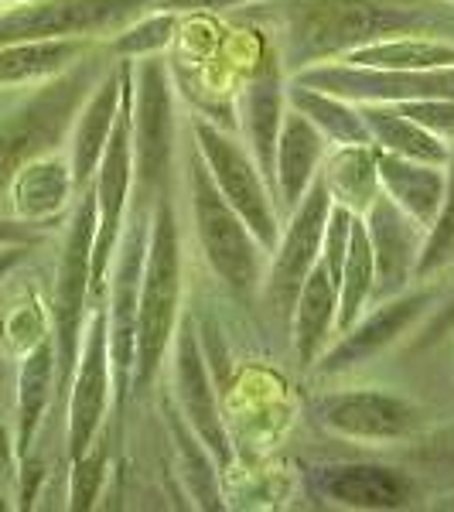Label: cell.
<instances>
[{
	"label": "cell",
	"mask_w": 454,
	"mask_h": 512,
	"mask_svg": "<svg viewBox=\"0 0 454 512\" xmlns=\"http://www.w3.org/2000/svg\"><path fill=\"white\" fill-rule=\"evenodd\" d=\"M171 396L181 420L198 434V441L209 448L219 468L233 461V441L222 424L216 386H212L209 362H205L202 338L192 318H178L175 338H171Z\"/></svg>",
	"instance_id": "5bb4252c"
},
{
	"label": "cell",
	"mask_w": 454,
	"mask_h": 512,
	"mask_svg": "<svg viewBox=\"0 0 454 512\" xmlns=\"http://www.w3.org/2000/svg\"><path fill=\"white\" fill-rule=\"evenodd\" d=\"M113 400V366H110V325H106V304H93L82 328V345L65 393V454L79 458L89 444L103 434L106 414Z\"/></svg>",
	"instance_id": "30bf717a"
},
{
	"label": "cell",
	"mask_w": 454,
	"mask_h": 512,
	"mask_svg": "<svg viewBox=\"0 0 454 512\" xmlns=\"http://www.w3.org/2000/svg\"><path fill=\"white\" fill-rule=\"evenodd\" d=\"M454 263V151L448 161V188H444V202L437 209V216L431 222L424 236V250L417 260V277L414 280H431L434 274H441L444 267Z\"/></svg>",
	"instance_id": "d6a6232c"
},
{
	"label": "cell",
	"mask_w": 454,
	"mask_h": 512,
	"mask_svg": "<svg viewBox=\"0 0 454 512\" xmlns=\"http://www.w3.org/2000/svg\"><path fill=\"white\" fill-rule=\"evenodd\" d=\"M332 192H328L325 178L311 181V188L304 192L301 202L287 212V222L280 226V239L270 253V270L267 284H263V297L277 311L280 318H291L294 297L301 291L304 277L315 270L321 260V236H325V222L332 212Z\"/></svg>",
	"instance_id": "8fae6325"
},
{
	"label": "cell",
	"mask_w": 454,
	"mask_h": 512,
	"mask_svg": "<svg viewBox=\"0 0 454 512\" xmlns=\"http://www.w3.org/2000/svg\"><path fill=\"white\" fill-rule=\"evenodd\" d=\"M178 28V14L171 11H147L134 18L130 24H123L117 35L110 38V52L117 59H147V55H158L171 45Z\"/></svg>",
	"instance_id": "1f68e13d"
},
{
	"label": "cell",
	"mask_w": 454,
	"mask_h": 512,
	"mask_svg": "<svg viewBox=\"0 0 454 512\" xmlns=\"http://www.w3.org/2000/svg\"><path fill=\"white\" fill-rule=\"evenodd\" d=\"M31 253V243H0V280L11 274L14 267H21Z\"/></svg>",
	"instance_id": "60d3db41"
},
{
	"label": "cell",
	"mask_w": 454,
	"mask_h": 512,
	"mask_svg": "<svg viewBox=\"0 0 454 512\" xmlns=\"http://www.w3.org/2000/svg\"><path fill=\"white\" fill-rule=\"evenodd\" d=\"M366 233L373 243V263H376V287H373V301H386V297L403 294L417 277V260L424 250V236L427 229L420 226L393 202L390 195L379 192L373 198L366 212Z\"/></svg>",
	"instance_id": "e0dca14e"
},
{
	"label": "cell",
	"mask_w": 454,
	"mask_h": 512,
	"mask_svg": "<svg viewBox=\"0 0 454 512\" xmlns=\"http://www.w3.org/2000/svg\"><path fill=\"white\" fill-rule=\"evenodd\" d=\"M376 287V263H373V243L366 233V219L356 216L352 222L349 253H345V267L338 277V315H335V335L349 332L356 318L369 308Z\"/></svg>",
	"instance_id": "f546056e"
},
{
	"label": "cell",
	"mask_w": 454,
	"mask_h": 512,
	"mask_svg": "<svg viewBox=\"0 0 454 512\" xmlns=\"http://www.w3.org/2000/svg\"><path fill=\"white\" fill-rule=\"evenodd\" d=\"M130 137H134V195L137 202L158 205L175 158V99H171L168 69L158 55L134 62Z\"/></svg>",
	"instance_id": "ba28073f"
},
{
	"label": "cell",
	"mask_w": 454,
	"mask_h": 512,
	"mask_svg": "<svg viewBox=\"0 0 454 512\" xmlns=\"http://www.w3.org/2000/svg\"><path fill=\"white\" fill-rule=\"evenodd\" d=\"M260 7L277 28L291 76L393 35L454 31V4L444 0H260Z\"/></svg>",
	"instance_id": "6da1fadb"
},
{
	"label": "cell",
	"mask_w": 454,
	"mask_h": 512,
	"mask_svg": "<svg viewBox=\"0 0 454 512\" xmlns=\"http://www.w3.org/2000/svg\"><path fill=\"white\" fill-rule=\"evenodd\" d=\"M325 178L328 192L338 205L352 209L356 216L373 205L379 195V171H376V144H349L335 147L332 154H325Z\"/></svg>",
	"instance_id": "f1b7e54d"
},
{
	"label": "cell",
	"mask_w": 454,
	"mask_h": 512,
	"mask_svg": "<svg viewBox=\"0 0 454 512\" xmlns=\"http://www.w3.org/2000/svg\"><path fill=\"white\" fill-rule=\"evenodd\" d=\"M14 458H18V448H14L11 434H7V427L0 424V499H4L7 485L18 482V465H14Z\"/></svg>",
	"instance_id": "ab89813d"
},
{
	"label": "cell",
	"mask_w": 454,
	"mask_h": 512,
	"mask_svg": "<svg viewBox=\"0 0 454 512\" xmlns=\"http://www.w3.org/2000/svg\"><path fill=\"white\" fill-rule=\"evenodd\" d=\"M441 297H444L441 287L431 284V287H417V291H403L396 297H386V301L369 304L356 318V325L338 335L335 342L321 352V359L315 362V373L342 376V373H349V369L362 366V362L376 359L383 349L400 342Z\"/></svg>",
	"instance_id": "4fadbf2b"
},
{
	"label": "cell",
	"mask_w": 454,
	"mask_h": 512,
	"mask_svg": "<svg viewBox=\"0 0 454 512\" xmlns=\"http://www.w3.org/2000/svg\"><path fill=\"white\" fill-rule=\"evenodd\" d=\"M376 171H379V192L390 195L414 222L431 229L437 209L444 202V188H448V164L400 158V154L379 151L376 147Z\"/></svg>",
	"instance_id": "603a6c76"
},
{
	"label": "cell",
	"mask_w": 454,
	"mask_h": 512,
	"mask_svg": "<svg viewBox=\"0 0 454 512\" xmlns=\"http://www.w3.org/2000/svg\"><path fill=\"white\" fill-rule=\"evenodd\" d=\"M79 195L76 178H72V164L65 154H38V158L24 161L7 181V205H11L14 219L31 222V226H45Z\"/></svg>",
	"instance_id": "ffe728a7"
},
{
	"label": "cell",
	"mask_w": 454,
	"mask_h": 512,
	"mask_svg": "<svg viewBox=\"0 0 454 512\" xmlns=\"http://www.w3.org/2000/svg\"><path fill=\"white\" fill-rule=\"evenodd\" d=\"M287 110V86L280 82L277 69L257 72L243 89H239V130L243 144L260 164L267 185L274 188V154H277V134ZM277 202V198H274Z\"/></svg>",
	"instance_id": "7402d4cb"
},
{
	"label": "cell",
	"mask_w": 454,
	"mask_h": 512,
	"mask_svg": "<svg viewBox=\"0 0 454 512\" xmlns=\"http://www.w3.org/2000/svg\"><path fill=\"white\" fill-rule=\"evenodd\" d=\"M110 65L99 59H79L72 69L62 72V79H55L52 86L41 89L35 99H28L18 113L0 123V185H7L24 161L52 151L55 140H62L65 130H72L82 99Z\"/></svg>",
	"instance_id": "8992f818"
},
{
	"label": "cell",
	"mask_w": 454,
	"mask_h": 512,
	"mask_svg": "<svg viewBox=\"0 0 454 512\" xmlns=\"http://www.w3.org/2000/svg\"><path fill=\"white\" fill-rule=\"evenodd\" d=\"M89 48V38H48L0 45V86H28L72 69Z\"/></svg>",
	"instance_id": "484cf974"
},
{
	"label": "cell",
	"mask_w": 454,
	"mask_h": 512,
	"mask_svg": "<svg viewBox=\"0 0 454 512\" xmlns=\"http://www.w3.org/2000/svg\"><path fill=\"white\" fill-rule=\"evenodd\" d=\"M291 79L352 99V103L454 99V65H448V69H366V65L321 62L294 72Z\"/></svg>",
	"instance_id": "7c38bea8"
},
{
	"label": "cell",
	"mask_w": 454,
	"mask_h": 512,
	"mask_svg": "<svg viewBox=\"0 0 454 512\" xmlns=\"http://www.w3.org/2000/svg\"><path fill=\"white\" fill-rule=\"evenodd\" d=\"M188 198H192L195 236L209 270L222 280V287L229 294L253 297L260 291L263 260L270 253L263 250V243L253 236V229L246 226L243 216L222 198L195 147L188 154Z\"/></svg>",
	"instance_id": "3957f363"
},
{
	"label": "cell",
	"mask_w": 454,
	"mask_h": 512,
	"mask_svg": "<svg viewBox=\"0 0 454 512\" xmlns=\"http://www.w3.org/2000/svg\"><path fill=\"white\" fill-rule=\"evenodd\" d=\"M400 113L427 127L444 144H454V99H417V103H393Z\"/></svg>",
	"instance_id": "d590c367"
},
{
	"label": "cell",
	"mask_w": 454,
	"mask_h": 512,
	"mask_svg": "<svg viewBox=\"0 0 454 512\" xmlns=\"http://www.w3.org/2000/svg\"><path fill=\"white\" fill-rule=\"evenodd\" d=\"M106 465H110V448H106L103 434L89 444L79 458H72V475H69V509L86 512L96 506L99 489L106 482Z\"/></svg>",
	"instance_id": "836d02e7"
},
{
	"label": "cell",
	"mask_w": 454,
	"mask_h": 512,
	"mask_svg": "<svg viewBox=\"0 0 454 512\" xmlns=\"http://www.w3.org/2000/svg\"><path fill=\"white\" fill-rule=\"evenodd\" d=\"M308 485L318 499L342 509L386 512L407 509L417 499V478L383 461H332L308 472Z\"/></svg>",
	"instance_id": "2e32d148"
},
{
	"label": "cell",
	"mask_w": 454,
	"mask_h": 512,
	"mask_svg": "<svg viewBox=\"0 0 454 512\" xmlns=\"http://www.w3.org/2000/svg\"><path fill=\"white\" fill-rule=\"evenodd\" d=\"M192 140L222 198L243 216L246 226L253 229V236L263 243V250L274 253L284 222H280L274 202V188L267 185L260 164L253 161L246 144L239 137L226 134V130H219L205 117H192Z\"/></svg>",
	"instance_id": "52a82bcc"
},
{
	"label": "cell",
	"mask_w": 454,
	"mask_h": 512,
	"mask_svg": "<svg viewBox=\"0 0 454 512\" xmlns=\"http://www.w3.org/2000/svg\"><path fill=\"white\" fill-rule=\"evenodd\" d=\"M448 335H454V287L448 297H441V301L434 304V311L427 315V325L420 328V335L410 342V349L427 352V349H434L437 342H444Z\"/></svg>",
	"instance_id": "74e56055"
},
{
	"label": "cell",
	"mask_w": 454,
	"mask_h": 512,
	"mask_svg": "<svg viewBox=\"0 0 454 512\" xmlns=\"http://www.w3.org/2000/svg\"><path fill=\"white\" fill-rule=\"evenodd\" d=\"M154 205L137 202L127 209L120 243L113 250L106 270V325H110V366H113V400L117 414L127 407L134 390V362H137V308H140V277H144L147 239H151Z\"/></svg>",
	"instance_id": "5b68a950"
},
{
	"label": "cell",
	"mask_w": 454,
	"mask_h": 512,
	"mask_svg": "<svg viewBox=\"0 0 454 512\" xmlns=\"http://www.w3.org/2000/svg\"><path fill=\"white\" fill-rule=\"evenodd\" d=\"M147 11L154 0H24L0 11V45L117 35Z\"/></svg>",
	"instance_id": "9c48e42d"
},
{
	"label": "cell",
	"mask_w": 454,
	"mask_h": 512,
	"mask_svg": "<svg viewBox=\"0 0 454 512\" xmlns=\"http://www.w3.org/2000/svg\"><path fill=\"white\" fill-rule=\"evenodd\" d=\"M328 154L325 134L311 123L304 113H297L294 106L284 110V123L277 134V154H274V198L277 212H291L304 192L311 188V181L318 178L321 161Z\"/></svg>",
	"instance_id": "d6986e66"
},
{
	"label": "cell",
	"mask_w": 454,
	"mask_h": 512,
	"mask_svg": "<svg viewBox=\"0 0 454 512\" xmlns=\"http://www.w3.org/2000/svg\"><path fill=\"white\" fill-rule=\"evenodd\" d=\"M130 69V59H117L110 69L103 72V79L89 89V96L82 99L76 123L69 130V151L65 158L72 164V178H76V188H89L93 181L99 158H103L106 144H110L113 123H117L120 113V96H123V76Z\"/></svg>",
	"instance_id": "ac0fdd59"
},
{
	"label": "cell",
	"mask_w": 454,
	"mask_h": 512,
	"mask_svg": "<svg viewBox=\"0 0 454 512\" xmlns=\"http://www.w3.org/2000/svg\"><path fill=\"white\" fill-rule=\"evenodd\" d=\"M55 400H59V369H55V338L48 332L28 352H21L18 396H14V448H18V461L28 451H35L38 431Z\"/></svg>",
	"instance_id": "44dd1931"
},
{
	"label": "cell",
	"mask_w": 454,
	"mask_h": 512,
	"mask_svg": "<svg viewBox=\"0 0 454 512\" xmlns=\"http://www.w3.org/2000/svg\"><path fill=\"white\" fill-rule=\"evenodd\" d=\"M168 431L171 441H175V454H178V468H181V482H185L188 495L195 499L198 509H222V492H219V465L209 454L198 434L181 420L178 407H168Z\"/></svg>",
	"instance_id": "4dcf8cb0"
},
{
	"label": "cell",
	"mask_w": 454,
	"mask_h": 512,
	"mask_svg": "<svg viewBox=\"0 0 454 512\" xmlns=\"http://www.w3.org/2000/svg\"><path fill=\"white\" fill-rule=\"evenodd\" d=\"M362 120L369 127V137L379 151L400 154V158H414L427 164H448L451 161V144H444L441 137H434L427 127H420L417 120H410L407 113H400L393 103H359Z\"/></svg>",
	"instance_id": "d4e9b609"
},
{
	"label": "cell",
	"mask_w": 454,
	"mask_h": 512,
	"mask_svg": "<svg viewBox=\"0 0 454 512\" xmlns=\"http://www.w3.org/2000/svg\"><path fill=\"white\" fill-rule=\"evenodd\" d=\"M48 332H52V328H48L38 304H24V308L11 311V315L4 318V338L11 342L14 352H28L31 345H35L38 338H45Z\"/></svg>",
	"instance_id": "8d00e7d4"
},
{
	"label": "cell",
	"mask_w": 454,
	"mask_h": 512,
	"mask_svg": "<svg viewBox=\"0 0 454 512\" xmlns=\"http://www.w3.org/2000/svg\"><path fill=\"white\" fill-rule=\"evenodd\" d=\"M287 106H294L297 113H304V117L315 123L328 144H335V147L373 144L359 103H352V99H342L335 93H325V89L304 86V82L291 79L287 82Z\"/></svg>",
	"instance_id": "4316f807"
},
{
	"label": "cell",
	"mask_w": 454,
	"mask_h": 512,
	"mask_svg": "<svg viewBox=\"0 0 454 512\" xmlns=\"http://www.w3.org/2000/svg\"><path fill=\"white\" fill-rule=\"evenodd\" d=\"M338 62L366 69H448L454 65V41L441 35H393L352 48Z\"/></svg>",
	"instance_id": "83f0119b"
},
{
	"label": "cell",
	"mask_w": 454,
	"mask_h": 512,
	"mask_svg": "<svg viewBox=\"0 0 454 512\" xmlns=\"http://www.w3.org/2000/svg\"><path fill=\"white\" fill-rule=\"evenodd\" d=\"M444 4H454V0H444Z\"/></svg>",
	"instance_id": "b9f144b4"
},
{
	"label": "cell",
	"mask_w": 454,
	"mask_h": 512,
	"mask_svg": "<svg viewBox=\"0 0 454 512\" xmlns=\"http://www.w3.org/2000/svg\"><path fill=\"white\" fill-rule=\"evenodd\" d=\"M338 315V287L328 270L315 263L294 297V355L301 369H315L321 352L332 345Z\"/></svg>",
	"instance_id": "cb8c5ba5"
},
{
	"label": "cell",
	"mask_w": 454,
	"mask_h": 512,
	"mask_svg": "<svg viewBox=\"0 0 454 512\" xmlns=\"http://www.w3.org/2000/svg\"><path fill=\"white\" fill-rule=\"evenodd\" d=\"M93 239H96V198L93 188H82L65 222L59 263H55L52 291V338L55 369H59V403H65L72 373H76L82 328L93 311Z\"/></svg>",
	"instance_id": "277c9868"
},
{
	"label": "cell",
	"mask_w": 454,
	"mask_h": 512,
	"mask_svg": "<svg viewBox=\"0 0 454 512\" xmlns=\"http://www.w3.org/2000/svg\"><path fill=\"white\" fill-rule=\"evenodd\" d=\"M260 0H154V11H171V14H222V11H239V7H253Z\"/></svg>",
	"instance_id": "f35d334b"
},
{
	"label": "cell",
	"mask_w": 454,
	"mask_h": 512,
	"mask_svg": "<svg viewBox=\"0 0 454 512\" xmlns=\"http://www.w3.org/2000/svg\"><path fill=\"white\" fill-rule=\"evenodd\" d=\"M315 420L345 441H407L424 427V407L390 390H335L315 400Z\"/></svg>",
	"instance_id": "9a60e30c"
},
{
	"label": "cell",
	"mask_w": 454,
	"mask_h": 512,
	"mask_svg": "<svg viewBox=\"0 0 454 512\" xmlns=\"http://www.w3.org/2000/svg\"><path fill=\"white\" fill-rule=\"evenodd\" d=\"M352 222H356V212L332 202V212H328V222H325V236H321V267L328 270V277L335 280V287H338V277H342V267H345V253H349Z\"/></svg>",
	"instance_id": "e575fe53"
},
{
	"label": "cell",
	"mask_w": 454,
	"mask_h": 512,
	"mask_svg": "<svg viewBox=\"0 0 454 512\" xmlns=\"http://www.w3.org/2000/svg\"><path fill=\"white\" fill-rule=\"evenodd\" d=\"M181 294H185V256H181V229L175 216V202L164 192L154 205L151 239H147L144 277H140V308H137V362H134V390L147 393L161 362L171 349Z\"/></svg>",
	"instance_id": "7a4b0ae2"
}]
</instances>
